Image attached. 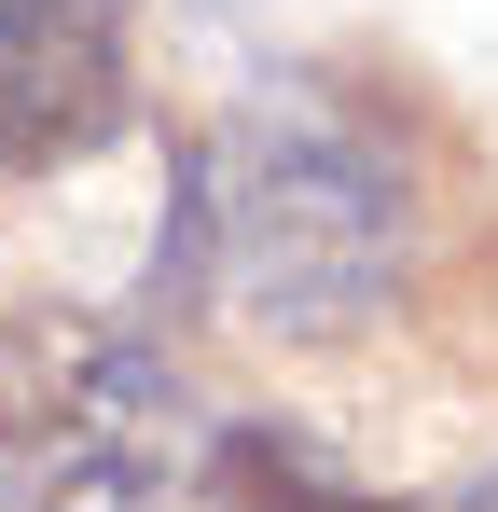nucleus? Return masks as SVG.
I'll return each instance as SVG.
<instances>
[{
    "label": "nucleus",
    "mask_w": 498,
    "mask_h": 512,
    "mask_svg": "<svg viewBox=\"0 0 498 512\" xmlns=\"http://www.w3.org/2000/svg\"><path fill=\"white\" fill-rule=\"evenodd\" d=\"M180 250L208 305L263 346H346L402 319L415 291V180L402 153L332 111V97H249L194 153V222Z\"/></svg>",
    "instance_id": "1"
},
{
    "label": "nucleus",
    "mask_w": 498,
    "mask_h": 512,
    "mask_svg": "<svg viewBox=\"0 0 498 512\" xmlns=\"http://www.w3.org/2000/svg\"><path fill=\"white\" fill-rule=\"evenodd\" d=\"M471 512H498V471H485V485H471Z\"/></svg>",
    "instance_id": "5"
},
{
    "label": "nucleus",
    "mask_w": 498,
    "mask_h": 512,
    "mask_svg": "<svg viewBox=\"0 0 498 512\" xmlns=\"http://www.w3.org/2000/svg\"><path fill=\"white\" fill-rule=\"evenodd\" d=\"M194 485V388L97 305L0 319V512H166Z\"/></svg>",
    "instance_id": "2"
},
{
    "label": "nucleus",
    "mask_w": 498,
    "mask_h": 512,
    "mask_svg": "<svg viewBox=\"0 0 498 512\" xmlns=\"http://www.w3.org/2000/svg\"><path fill=\"white\" fill-rule=\"evenodd\" d=\"M208 512H402V499H346V485H319L305 457H277V443H236Z\"/></svg>",
    "instance_id": "4"
},
{
    "label": "nucleus",
    "mask_w": 498,
    "mask_h": 512,
    "mask_svg": "<svg viewBox=\"0 0 498 512\" xmlns=\"http://www.w3.org/2000/svg\"><path fill=\"white\" fill-rule=\"evenodd\" d=\"M139 111V0H0V167H83Z\"/></svg>",
    "instance_id": "3"
}]
</instances>
